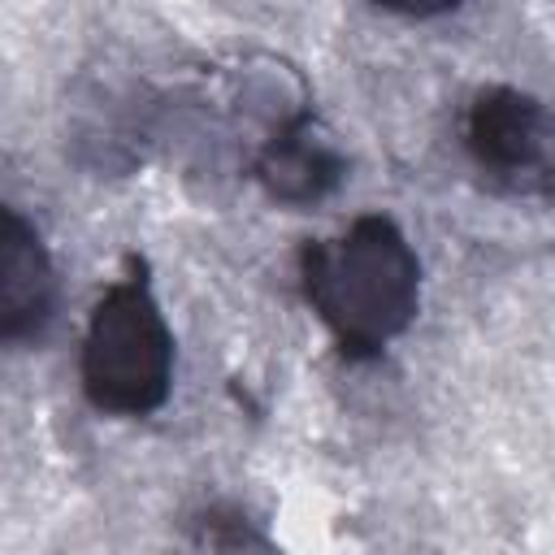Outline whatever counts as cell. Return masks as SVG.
Listing matches in <instances>:
<instances>
[{"label":"cell","instance_id":"obj_5","mask_svg":"<svg viewBox=\"0 0 555 555\" xmlns=\"http://www.w3.org/2000/svg\"><path fill=\"white\" fill-rule=\"evenodd\" d=\"M56 312V269L39 238V230L4 208L0 230V338L9 347L39 343Z\"/></svg>","mask_w":555,"mask_h":555},{"label":"cell","instance_id":"obj_4","mask_svg":"<svg viewBox=\"0 0 555 555\" xmlns=\"http://www.w3.org/2000/svg\"><path fill=\"white\" fill-rule=\"evenodd\" d=\"M251 173L269 199L286 208H308L338 191V182L347 178V156L325 134V126L308 108H299L282 117L273 134L260 143Z\"/></svg>","mask_w":555,"mask_h":555},{"label":"cell","instance_id":"obj_6","mask_svg":"<svg viewBox=\"0 0 555 555\" xmlns=\"http://www.w3.org/2000/svg\"><path fill=\"white\" fill-rule=\"evenodd\" d=\"M373 4H382L390 13H403V17H438V13L460 9L464 0H373Z\"/></svg>","mask_w":555,"mask_h":555},{"label":"cell","instance_id":"obj_3","mask_svg":"<svg viewBox=\"0 0 555 555\" xmlns=\"http://www.w3.org/2000/svg\"><path fill=\"white\" fill-rule=\"evenodd\" d=\"M464 147L481 182L512 199L555 204V113L520 87H486L468 104Z\"/></svg>","mask_w":555,"mask_h":555},{"label":"cell","instance_id":"obj_1","mask_svg":"<svg viewBox=\"0 0 555 555\" xmlns=\"http://www.w3.org/2000/svg\"><path fill=\"white\" fill-rule=\"evenodd\" d=\"M299 291L343 360H373L421 312V260L390 217L364 212L299 247Z\"/></svg>","mask_w":555,"mask_h":555},{"label":"cell","instance_id":"obj_2","mask_svg":"<svg viewBox=\"0 0 555 555\" xmlns=\"http://www.w3.org/2000/svg\"><path fill=\"white\" fill-rule=\"evenodd\" d=\"M82 395L108 416H152L173 390V330L152 295L147 269L130 260V273L108 282L95 299L78 356Z\"/></svg>","mask_w":555,"mask_h":555}]
</instances>
